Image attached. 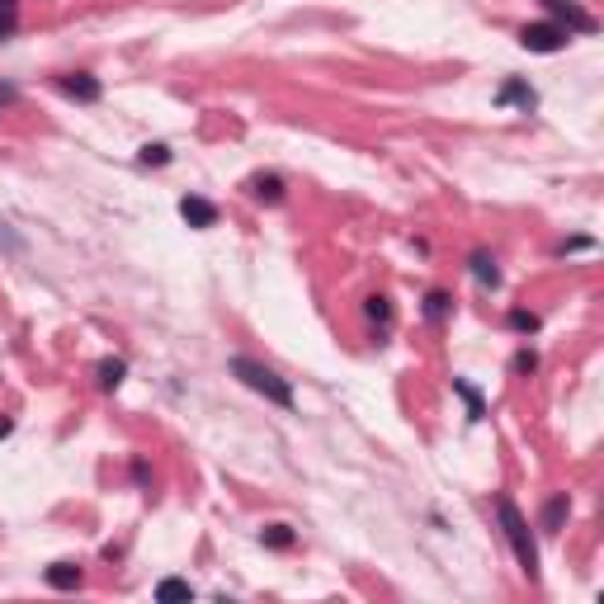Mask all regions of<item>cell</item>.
Returning <instances> with one entry per match:
<instances>
[{
    "instance_id": "obj_1",
    "label": "cell",
    "mask_w": 604,
    "mask_h": 604,
    "mask_svg": "<svg viewBox=\"0 0 604 604\" xmlns=\"http://www.w3.org/2000/svg\"><path fill=\"white\" fill-rule=\"evenodd\" d=\"M227 368H232V378H237V383H246L251 392H260L265 402H274L279 411H293V383L279 378V373L269 368V364L251 359V354H232V364H227Z\"/></svg>"
},
{
    "instance_id": "obj_2",
    "label": "cell",
    "mask_w": 604,
    "mask_h": 604,
    "mask_svg": "<svg viewBox=\"0 0 604 604\" xmlns=\"http://www.w3.org/2000/svg\"><path fill=\"white\" fill-rule=\"evenodd\" d=\"M496 519H501V534H506V544L519 562V571H525L529 581H538V544H534V534H529V519L519 515V506L510 501V496H496Z\"/></svg>"
},
{
    "instance_id": "obj_3",
    "label": "cell",
    "mask_w": 604,
    "mask_h": 604,
    "mask_svg": "<svg viewBox=\"0 0 604 604\" xmlns=\"http://www.w3.org/2000/svg\"><path fill=\"white\" fill-rule=\"evenodd\" d=\"M538 5H544L553 24H562L571 38H576V33H595V29H599V19H595L590 10H581L576 0H538Z\"/></svg>"
},
{
    "instance_id": "obj_4",
    "label": "cell",
    "mask_w": 604,
    "mask_h": 604,
    "mask_svg": "<svg viewBox=\"0 0 604 604\" xmlns=\"http://www.w3.org/2000/svg\"><path fill=\"white\" fill-rule=\"evenodd\" d=\"M519 43H525L529 52H562V48L571 43V33L562 29V24H553V19H538V24L519 29Z\"/></svg>"
},
{
    "instance_id": "obj_5",
    "label": "cell",
    "mask_w": 604,
    "mask_h": 604,
    "mask_svg": "<svg viewBox=\"0 0 604 604\" xmlns=\"http://www.w3.org/2000/svg\"><path fill=\"white\" fill-rule=\"evenodd\" d=\"M57 86H61V95H71L76 104H95L104 95L99 76H90V71H67V76H57Z\"/></svg>"
},
{
    "instance_id": "obj_6",
    "label": "cell",
    "mask_w": 604,
    "mask_h": 604,
    "mask_svg": "<svg viewBox=\"0 0 604 604\" xmlns=\"http://www.w3.org/2000/svg\"><path fill=\"white\" fill-rule=\"evenodd\" d=\"M496 104H515V109H519V114H534V109H538V90L529 86V80H525V76H510V80H506V86H501V90H496Z\"/></svg>"
},
{
    "instance_id": "obj_7",
    "label": "cell",
    "mask_w": 604,
    "mask_h": 604,
    "mask_svg": "<svg viewBox=\"0 0 604 604\" xmlns=\"http://www.w3.org/2000/svg\"><path fill=\"white\" fill-rule=\"evenodd\" d=\"M180 218L190 227H199V232H208V227H218V203H208L199 194H184L180 199Z\"/></svg>"
},
{
    "instance_id": "obj_8",
    "label": "cell",
    "mask_w": 604,
    "mask_h": 604,
    "mask_svg": "<svg viewBox=\"0 0 604 604\" xmlns=\"http://www.w3.org/2000/svg\"><path fill=\"white\" fill-rule=\"evenodd\" d=\"M567 515H571V496H567V491H557V496H548L544 515H538V529H544V534H562Z\"/></svg>"
},
{
    "instance_id": "obj_9",
    "label": "cell",
    "mask_w": 604,
    "mask_h": 604,
    "mask_svg": "<svg viewBox=\"0 0 604 604\" xmlns=\"http://www.w3.org/2000/svg\"><path fill=\"white\" fill-rule=\"evenodd\" d=\"M468 269H472V279L482 283V288H501V269H496V260L487 251H472L468 256Z\"/></svg>"
},
{
    "instance_id": "obj_10",
    "label": "cell",
    "mask_w": 604,
    "mask_h": 604,
    "mask_svg": "<svg viewBox=\"0 0 604 604\" xmlns=\"http://www.w3.org/2000/svg\"><path fill=\"white\" fill-rule=\"evenodd\" d=\"M246 190H251L256 203H283V180L279 175H256Z\"/></svg>"
},
{
    "instance_id": "obj_11",
    "label": "cell",
    "mask_w": 604,
    "mask_h": 604,
    "mask_svg": "<svg viewBox=\"0 0 604 604\" xmlns=\"http://www.w3.org/2000/svg\"><path fill=\"white\" fill-rule=\"evenodd\" d=\"M95 378H99L104 392H114L123 378H128V359H99V364H95Z\"/></svg>"
},
{
    "instance_id": "obj_12",
    "label": "cell",
    "mask_w": 604,
    "mask_h": 604,
    "mask_svg": "<svg viewBox=\"0 0 604 604\" xmlns=\"http://www.w3.org/2000/svg\"><path fill=\"white\" fill-rule=\"evenodd\" d=\"M48 586L52 590H76L80 586V567H76V562H52V567H48Z\"/></svg>"
},
{
    "instance_id": "obj_13",
    "label": "cell",
    "mask_w": 604,
    "mask_h": 604,
    "mask_svg": "<svg viewBox=\"0 0 604 604\" xmlns=\"http://www.w3.org/2000/svg\"><path fill=\"white\" fill-rule=\"evenodd\" d=\"M260 544H265V548L288 553V548L298 544V534H293V525H265V529H260Z\"/></svg>"
},
{
    "instance_id": "obj_14",
    "label": "cell",
    "mask_w": 604,
    "mask_h": 604,
    "mask_svg": "<svg viewBox=\"0 0 604 604\" xmlns=\"http://www.w3.org/2000/svg\"><path fill=\"white\" fill-rule=\"evenodd\" d=\"M364 317H368V326H378V330H387V326H392V298H383V293H373V298H364Z\"/></svg>"
},
{
    "instance_id": "obj_15",
    "label": "cell",
    "mask_w": 604,
    "mask_h": 604,
    "mask_svg": "<svg viewBox=\"0 0 604 604\" xmlns=\"http://www.w3.org/2000/svg\"><path fill=\"white\" fill-rule=\"evenodd\" d=\"M453 392H458V397L468 402V421H482V415H487V402H482V392H477L472 383H463V378H453Z\"/></svg>"
},
{
    "instance_id": "obj_16",
    "label": "cell",
    "mask_w": 604,
    "mask_h": 604,
    "mask_svg": "<svg viewBox=\"0 0 604 604\" xmlns=\"http://www.w3.org/2000/svg\"><path fill=\"white\" fill-rule=\"evenodd\" d=\"M156 599H165V604H171V599H194V586H190V581H180V576H165L156 586Z\"/></svg>"
},
{
    "instance_id": "obj_17",
    "label": "cell",
    "mask_w": 604,
    "mask_h": 604,
    "mask_svg": "<svg viewBox=\"0 0 604 604\" xmlns=\"http://www.w3.org/2000/svg\"><path fill=\"white\" fill-rule=\"evenodd\" d=\"M449 307H453V298L444 293V288H430V293H425V317H430V321H444Z\"/></svg>"
},
{
    "instance_id": "obj_18",
    "label": "cell",
    "mask_w": 604,
    "mask_h": 604,
    "mask_svg": "<svg viewBox=\"0 0 604 604\" xmlns=\"http://www.w3.org/2000/svg\"><path fill=\"white\" fill-rule=\"evenodd\" d=\"M14 29H19V0H0V43L14 38Z\"/></svg>"
},
{
    "instance_id": "obj_19",
    "label": "cell",
    "mask_w": 604,
    "mask_h": 604,
    "mask_svg": "<svg viewBox=\"0 0 604 604\" xmlns=\"http://www.w3.org/2000/svg\"><path fill=\"white\" fill-rule=\"evenodd\" d=\"M510 330H519V336H534V330H538V317H534V311H525V307H510Z\"/></svg>"
},
{
    "instance_id": "obj_20",
    "label": "cell",
    "mask_w": 604,
    "mask_h": 604,
    "mask_svg": "<svg viewBox=\"0 0 604 604\" xmlns=\"http://www.w3.org/2000/svg\"><path fill=\"white\" fill-rule=\"evenodd\" d=\"M137 161H142V165H171V147H165V142H147Z\"/></svg>"
},
{
    "instance_id": "obj_21",
    "label": "cell",
    "mask_w": 604,
    "mask_h": 604,
    "mask_svg": "<svg viewBox=\"0 0 604 604\" xmlns=\"http://www.w3.org/2000/svg\"><path fill=\"white\" fill-rule=\"evenodd\" d=\"M510 368L519 373V378H529V373L538 368V354H534V349H519V354H515V359H510Z\"/></svg>"
},
{
    "instance_id": "obj_22",
    "label": "cell",
    "mask_w": 604,
    "mask_h": 604,
    "mask_svg": "<svg viewBox=\"0 0 604 604\" xmlns=\"http://www.w3.org/2000/svg\"><path fill=\"white\" fill-rule=\"evenodd\" d=\"M133 477H137V487H152V472H147V463H142V458L133 463Z\"/></svg>"
},
{
    "instance_id": "obj_23",
    "label": "cell",
    "mask_w": 604,
    "mask_h": 604,
    "mask_svg": "<svg viewBox=\"0 0 604 604\" xmlns=\"http://www.w3.org/2000/svg\"><path fill=\"white\" fill-rule=\"evenodd\" d=\"M14 95H19L14 86H0V109H5V104H14Z\"/></svg>"
},
{
    "instance_id": "obj_24",
    "label": "cell",
    "mask_w": 604,
    "mask_h": 604,
    "mask_svg": "<svg viewBox=\"0 0 604 604\" xmlns=\"http://www.w3.org/2000/svg\"><path fill=\"white\" fill-rule=\"evenodd\" d=\"M10 430H14V421H10V415H0V440H5Z\"/></svg>"
}]
</instances>
